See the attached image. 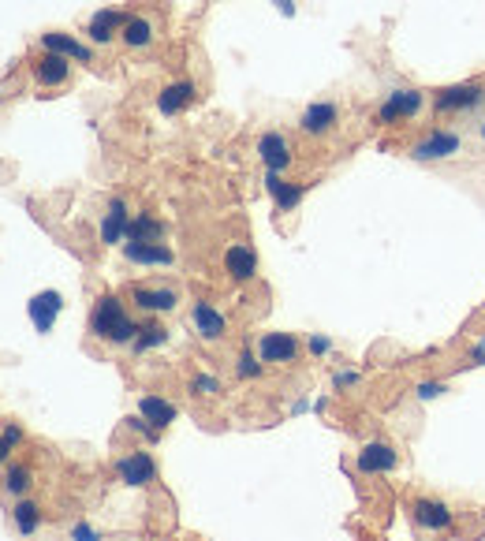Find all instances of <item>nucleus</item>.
Segmentation results:
<instances>
[{"label": "nucleus", "instance_id": "obj_7", "mask_svg": "<svg viewBox=\"0 0 485 541\" xmlns=\"http://www.w3.org/2000/svg\"><path fill=\"white\" fill-rule=\"evenodd\" d=\"M258 157H262L265 172L284 176L287 169L295 165V146H292V138H287L284 131H262V138H258Z\"/></svg>", "mask_w": 485, "mask_h": 541}, {"label": "nucleus", "instance_id": "obj_30", "mask_svg": "<svg viewBox=\"0 0 485 541\" xmlns=\"http://www.w3.org/2000/svg\"><path fill=\"white\" fill-rule=\"evenodd\" d=\"M20 441H23V429L15 426V422L0 429V463H8V456L15 452V448H20Z\"/></svg>", "mask_w": 485, "mask_h": 541}, {"label": "nucleus", "instance_id": "obj_2", "mask_svg": "<svg viewBox=\"0 0 485 541\" xmlns=\"http://www.w3.org/2000/svg\"><path fill=\"white\" fill-rule=\"evenodd\" d=\"M422 108H426V90H419V86H400V90H392V94L381 105H377L373 120L381 123V128H400V123L415 120Z\"/></svg>", "mask_w": 485, "mask_h": 541}, {"label": "nucleus", "instance_id": "obj_6", "mask_svg": "<svg viewBox=\"0 0 485 541\" xmlns=\"http://www.w3.org/2000/svg\"><path fill=\"white\" fill-rule=\"evenodd\" d=\"M340 128V105L336 101H310L299 113V131L307 138H329Z\"/></svg>", "mask_w": 485, "mask_h": 541}, {"label": "nucleus", "instance_id": "obj_18", "mask_svg": "<svg viewBox=\"0 0 485 541\" xmlns=\"http://www.w3.org/2000/svg\"><path fill=\"white\" fill-rule=\"evenodd\" d=\"M128 224H131L128 202H123V198H113L109 209H105V216H101V243H105V247L128 243Z\"/></svg>", "mask_w": 485, "mask_h": 541}, {"label": "nucleus", "instance_id": "obj_32", "mask_svg": "<svg viewBox=\"0 0 485 541\" xmlns=\"http://www.w3.org/2000/svg\"><path fill=\"white\" fill-rule=\"evenodd\" d=\"M71 541H101V530L90 527V522H75L71 527Z\"/></svg>", "mask_w": 485, "mask_h": 541}, {"label": "nucleus", "instance_id": "obj_27", "mask_svg": "<svg viewBox=\"0 0 485 541\" xmlns=\"http://www.w3.org/2000/svg\"><path fill=\"white\" fill-rule=\"evenodd\" d=\"M165 344H168V329L160 321H150V325H142V329H138L131 351L135 355H146V351H157V348H165Z\"/></svg>", "mask_w": 485, "mask_h": 541}, {"label": "nucleus", "instance_id": "obj_31", "mask_svg": "<svg viewBox=\"0 0 485 541\" xmlns=\"http://www.w3.org/2000/svg\"><path fill=\"white\" fill-rule=\"evenodd\" d=\"M444 392H448V385H444V381H422V385H419V400H422V404H429V400H441Z\"/></svg>", "mask_w": 485, "mask_h": 541}, {"label": "nucleus", "instance_id": "obj_10", "mask_svg": "<svg viewBox=\"0 0 485 541\" xmlns=\"http://www.w3.org/2000/svg\"><path fill=\"white\" fill-rule=\"evenodd\" d=\"M30 79L38 82L42 90H60V86L71 82V60L42 49V57H34V60H30Z\"/></svg>", "mask_w": 485, "mask_h": 541}, {"label": "nucleus", "instance_id": "obj_3", "mask_svg": "<svg viewBox=\"0 0 485 541\" xmlns=\"http://www.w3.org/2000/svg\"><path fill=\"white\" fill-rule=\"evenodd\" d=\"M463 135L456 128H434V131H426L415 146L407 150L411 161H419V165H434V161H452L463 153Z\"/></svg>", "mask_w": 485, "mask_h": 541}, {"label": "nucleus", "instance_id": "obj_23", "mask_svg": "<svg viewBox=\"0 0 485 541\" xmlns=\"http://www.w3.org/2000/svg\"><path fill=\"white\" fill-rule=\"evenodd\" d=\"M168 224L153 213H135L128 224V243H165Z\"/></svg>", "mask_w": 485, "mask_h": 541}, {"label": "nucleus", "instance_id": "obj_29", "mask_svg": "<svg viewBox=\"0 0 485 541\" xmlns=\"http://www.w3.org/2000/svg\"><path fill=\"white\" fill-rule=\"evenodd\" d=\"M236 373L243 377V381H254V377H262V358L246 348V351L236 358Z\"/></svg>", "mask_w": 485, "mask_h": 541}, {"label": "nucleus", "instance_id": "obj_16", "mask_svg": "<svg viewBox=\"0 0 485 541\" xmlns=\"http://www.w3.org/2000/svg\"><path fill=\"white\" fill-rule=\"evenodd\" d=\"M191 321H194V333H199L206 344H217V340L228 336V318L213 302H202V299L194 302L191 306Z\"/></svg>", "mask_w": 485, "mask_h": 541}, {"label": "nucleus", "instance_id": "obj_33", "mask_svg": "<svg viewBox=\"0 0 485 541\" xmlns=\"http://www.w3.org/2000/svg\"><path fill=\"white\" fill-rule=\"evenodd\" d=\"M332 385H336V388H351V385H358V373H355V370H336Z\"/></svg>", "mask_w": 485, "mask_h": 541}, {"label": "nucleus", "instance_id": "obj_35", "mask_svg": "<svg viewBox=\"0 0 485 541\" xmlns=\"http://www.w3.org/2000/svg\"><path fill=\"white\" fill-rule=\"evenodd\" d=\"M471 366H485V336L471 348Z\"/></svg>", "mask_w": 485, "mask_h": 541}, {"label": "nucleus", "instance_id": "obj_20", "mask_svg": "<svg viewBox=\"0 0 485 541\" xmlns=\"http://www.w3.org/2000/svg\"><path fill=\"white\" fill-rule=\"evenodd\" d=\"M194 94H199V86H194L191 79H179V82L160 86V94H157L160 116H179V113H184V108L194 101Z\"/></svg>", "mask_w": 485, "mask_h": 541}, {"label": "nucleus", "instance_id": "obj_15", "mask_svg": "<svg viewBox=\"0 0 485 541\" xmlns=\"http://www.w3.org/2000/svg\"><path fill=\"white\" fill-rule=\"evenodd\" d=\"M128 15L131 12H120V8H101L90 15V23H86V38L94 42V45H113L120 42V30L123 23H128Z\"/></svg>", "mask_w": 485, "mask_h": 541}, {"label": "nucleus", "instance_id": "obj_8", "mask_svg": "<svg viewBox=\"0 0 485 541\" xmlns=\"http://www.w3.org/2000/svg\"><path fill=\"white\" fill-rule=\"evenodd\" d=\"M157 38H160V23L150 12H131L128 23H123V30H120V45L131 49V52H146Z\"/></svg>", "mask_w": 485, "mask_h": 541}, {"label": "nucleus", "instance_id": "obj_1", "mask_svg": "<svg viewBox=\"0 0 485 541\" xmlns=\"http://www.w3.org/2000/svg\"><path fill=\"white\" fill-rule=\"evenodd\" d=\"M142 325L128 314V306L120 302V295H98L94 310H90V333L113 348H131Z\"/></svg>", "mask_w": 485, "mask_h": 541}, {"label": "nucleus", "instance_id": "obj_26", "mask_svg": "<svg viewBox=\"0 0 485 541\" xmlns=\"http://www.w3.org/2000/svg\"><path fill=\"white\" fill-rule=\"evenodd\" d=\"M30 485H34V471H30V467L27 463H8L4 478H0V490H4L8 497H15V500H23L30 493Z\"/></svg>", "mask_w": 485, "mask_h": 541}, {"label": "nucleus", "instance_id": "obj_19", "mask_svg": "<svg viewBox=\"0 0 485 541\" xmlns=\"http://www.w3.org/2000/svg\"><path fill=\"white\" fill-rule=\"evenodd\" d=\"M265 191L273 198L277 213H292V209H299L302 198H307V184H292V179H284L277 172H265Z\"/></svg>", "mask_w": 485, "mask_h": 541}, {"label": "nucleus", "instance_id": "obj_21", "mask_svg": "<svg viewBox=\"0 0 485 541\" xmlns=\"http://www.w3.org/2000/svg\"><path fill=\"white\" fill-rule=\"evenodd\" d=\"M64 310V295L60 292H42L30 299V321L38 333H49L57 325V314Z\"/></svg>", "mask_w": 485, "mask_h": 541}, {"label": "nucleus", "instance_id": "obj_9", "mask_svg": "<svg viewBox=\"0 0 485 541\" xmlns=\"http://www.w3.org/2000/svg\"><path fill=\"white\" fill-rule=\"evenodd\" d=\"M116 474L123 485H131V490H146V485L157 482V459L138 448V452H128L116 459Z\"/></svg>", "mask_w": 485, "mask_h": 541}, {"label": "nucleus", "instance_id": "obj_13", "mask_svg": "<svg viewBox=\"0 0 485 541\" xmlns=\"http://www.w3.org/2000/svg\"><path fill=\"white\" fill-rule=\"evenodd\" d=\"M299 340L292 333H262L258 340V358L269 366H292L299 363Z\"/></svg>", "mask_w": 485, "mask_h": 541}, {"label": "nucleus", "instance_id": "obj_5", "mask_svg": "<svg viewBox=\"0 0 485 541\" xmlns=\"http://www.w3.org/2000/svg\"><path fill=\"white\" fill-rule=\"evenodd\" d=\"M128 295L131 306H138L142 314H172L179 306V292L168 284H131Z\"/></svg>", "mask_w": 485, "mask_h": 541}, {"label": "nucleus", "instance_id": "obj_25", "mask_svg": "<svg viewBox=\"0 0 485 541\" xmlns=\"http://www.w3.org/2000/svg\"><path fill=\"white\" fill-rule=\"evenodd\" d=\"M12 522H15V530H20L23 537H34L42 530V508L34 500H27V497L15 500L12 504Z\"/></svg>", "mask_w": 485, "mask_h": 541}, {"label": "nucleus", "instance_id": "obj_4", "mask_svg": "<svg viewBox=\"0 0 485 541\" xmlns=\"http://www.w3.org/2000/svg\"><path fill=\"white\" fill-rule=\"evenodd\" d=\"M481 105H485V82H478V79L444 86L434 94V113L437 116H466V113H478Z\"/></svg>", "mask_w": 485, "mask_h": 541}, {"label": "nucleus", "instance_id": "obj_28", "mask_svg": "<svg viewBox=\"0 0 485 541\" xmlns=\"http://www.w3.org/2000/svg\"><path fill=\"white\" fill-rule=\"evenodd\" d=\"M191 392L202 396V400H213V396H221V377H213V373H194V377H191Z\"/></svg>", "mask_w": 485, "mask_h": 541}, {"label": "nucleus", "instance_id": "obj_11", "mask_svg": "<svg viewBox=\"0 0 485 541\" xmlns=\"http://www.w3.org/2000/svg\"><path fill=\"white\" fill-rule=\"evenodd\" d=\"M411 519H415V527H422V530H429V534L452 530V508H448L444 500H437V497H419V500H411Z\"/></svg>", "mask_w": 485, "mask_h": 541}, {"label": "nucleus", "instance_id": "obj_12", "mask_svg": "<svg viewBox=\"0 0 485 541\" xmlns=\"http://www.w3.org/2000/svg\"><path fill=\"white\" fill-rule=\"evenodd\" d=\"M355 467H358V474H366V478L392 474L400 467V452L388 441H370V444H363V452H358Z\"/></svg>", "mask_w": 485, "mask_h": 541}, {"label": "nucleus", "instance_id": "obj_22", "mask_svg": "<svg viewBox=\"0 0 485 541\" xmlns=\"http://www.w3.org/2000/svg\"><path fill=\"white\" fill-rule=\"evenodd\" d=\"M123 258L131 265H172L176 262L168 243H123Z\"/></svg>", "mask_w": 485, "mask_h": 541}, {"label": "nucleus", "instance_id": "obj_34", "mask_svg": "<svg viewBox=\"0 0 485 541\" xmlns=\"http://www.w3.org/2000/svg\"><path fill=\"white\" fill-rule=\"evenodd\" d=\"M310 351H314V355H329V351H332V340L314 333V336H310Z\"/></svg>", "mask_w": 485, "mask_h": 541}, {"label": "nucleus", "instance_id": "obj_14", "mask_svg": "<svg viewBox=\"0 0 485 541\" xmlns=\"http://www.w3.org/2000/svg\"><path fill=\"white\" fill-rule=\"evenodd\" d=\"M38 45H42L45 52H57V57H67V60L86 64V67H94V64H98L94 49L82 45V42L75 38V34H64V30H45L42 38H38Z\"/></svg>", "mask_w": 485, "mask_h": 541}, {"label": "nucleus", "instance_id": "obj_17", "mask_svg": "<svg viewBox=\"0 0 485 541\" xmlns=\"http://www.w3.org/2000/svg\"><path fill=\"white\" fill-rule=\"evenodd\" d=\"M224 273L236 280V284L254 280L258 277V255H254V247H250V243H231L224 250Z\"/></svg>", "mask_w": 485, "mask_h": 541}, {"label": "nucleus", "instance_id": "obj_24", "mask_svg": "<svg viewBox=\"0 0 485 541\" xmlns=\"http://www.w3.org/2000/svg\"><path fill=\"white\" fill-rule=\"evenodd\" d=\"M138 414H142V419H146L153 429H168L172 422H176V404H168L165 400V396H153V392H146V396H142V400H138Z\"/></svg>", "mask_w": 485, "mask_h": 541}, {"label": "nucleus", "instance_id": "obj_36", "mask_svg": "<svg viewBox=\"0 0 485 541\" xmlns=\"http://www.w3.org/2000/svg\"><path fill=\"white\" fill-rule=\"evenodd\" d=\"M478 135H481V142H485V120H481V123H478Z\"/></svg>", "mask_w": 485, "mask_h": 541}]
</instances>
